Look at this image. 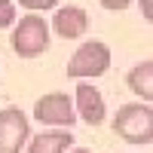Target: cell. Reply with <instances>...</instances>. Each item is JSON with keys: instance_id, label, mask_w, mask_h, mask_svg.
Here are the masks:
<instances>
[{"instance_id": "obj_1", "label": "cell", "mask_w": 153, "mask_h": 153, "mask_svg": "<svg viewBox=\"0 0 153 153\" xmlns=\"http://www.w3.org/2000/svg\"><path fill=\"white\" fill-rule=\"evenodd\" d=\"M113 135L123 138L126 144H150L153 141V110L150 104H123L117 110V117L110 120Z\"/></svg>"}, {"instance_id": "obj_2", "label": "cell", "mask_w": 153, "mask_h": 153, "mask_svg": "<svg viewBox=\"0 0 153 153\" xmlns=\"http://www.w3.org/2000/svg\"><path fill=\"white\" fill-rule=\"evenodd\" d=\"M9 46L19 58H37L49 49V22L40 12H28L25 19H19V25L12 28Z\"/></svg>"}, {"instance_id": "obj_3", "label": "cell", "mask_w": 153, "mask_h": 153, "mask_svg": "<svg viewBox=\"0 0 153 153\" xmlns=\"http://www.w3.org/2000/svg\"><path fill=\"white\" fill-rule=\"evenodd\" d=\"M110 71V49L101 40H89L76 46V52L68 58V76L74 80H86V76H104Z\"/></svg>"}, {"instance_id": "obj_4", "label": "cell", "mask_w": 153, "mask_h": 153, "mask_svg": "<svg viewBox=\"0 0 153 153\" xmlns=\"http://www.w3.org/2000/svg\"><path fill=\"white\" fill-rule=\"evenodd\" d=\"M34 120L43 123V126H52V129H71V126L76 123L71 95H65V92H49L43 98H37Z\"/></svg>"}, {"instance_id": "obj_5", "label": "cell", "mask_w": 153, "mask_h": 153, "mask_svg": "<svg viewBox=\"0 0 153 153\" xmlns=\"http://www.w3.org/2000/svg\"><path fill=\"white\" fill-rule=\"evenodd\" d=\"M31 138V120L19 107L0 110V153H22Z\"/></svg>"}, {"instance_id": "obj_6", "label": "cell", "mask_w": 153, "mask_h": 153, "mask_svg": "<svg viewBox=\"0 0 153 153\" xmlns=\"http://www.w3.org/2000/svg\"><path fill=\"white\" fill-rule=\"evenodd\" d=\"M74 113H80V120L86 126H101L107 117V107H104V98H101V92L92 86V83H86L80 80L76 83V92H74Z\"/></svg>"}, {"instance_id": "obj_7", "label": "cell", "mask_w": 153, "mask_h": 153, "mask_svg": "<svg viewBox=\"0 0 153 153\" xmlns=\"http://www.w3.org/2000/svg\"><path fill=\"white\" fill-rule=\"evenodd\" d=\"M49 28L58 37H65V40H76V37H83L89 31V16L80 6H58L52 22H49Z\"/></svg>"}, {"instance_id": "obj_8", "label": "cell", "mask_w": 153, "mask_h": 153, "mask_svg": "<svg viewBox=\"0 0 153 153\" xmlns=\"http://www.w3.org/2000/svg\"><path fill=\"white\" fill-rule=\"evenodd\" d=\"M74 144L71 129H46L40 135L28 138L25 153H68V147Z\"/></svg>"}, {"instance_id": "obj_9", "label": "cell", "mask_w": 153, "mask_h": 153, "mask_svg": "<svg viewBox=\"0 0 153 153\" xmlns=\"http://www.w3.org/2000/svg\"><path fill=\"white\" fill-rule=\"evenodd\" d=\"M126 83H129V89L141 98V104H150L153 101V61L144 58L141 65H135L129 74H126Z\"/></svg>"}, {"instance_id": "obj_10", "label": "cell", "mask_w": 153, "mask_h": 153, "mask_svg": "<svg viewBox=\"0 0 153 153\" xmlns=\"http://www.w3.org/2000/svg\"><path fill=\"white\" fill-rule=\"evenodd\" d=\"M12 22H16V3L12 0H0V31L9 28Z\"/></svg>"}, {"instance_id": "obj_11", "label": "cell", "mask_w": 153, "mask_h": 153, "mask_svg": "<svg viewBox=\"0 0 153 153\" xmlns=\"http://www.w3.org/2000/svg\"><path fill=\"white\" fill-rule=\"evenodd\" d=\"M19 3L28 9V12H46V9H52V6H58L61 0H19Z\"/></svg>"}, {"instance_id": "obj_12", "label": "cell", "mask_w": 153, "mask_h": 153, "mask_svg": "<svg viewBox=\"0 0 153 153\" xmlns=\"http://www.w3.org/2000/svg\"><path fill=\"white\" fill-rule=\"evenodd\" d=\"M104 9H110V12H123V9H129L132 6V0H98Z\"/></svg>"}, {"instance_id": "obj_13", "label": "cell", "mask_w": 153, "mask_h": 153, "mask_svg": "<svg viewBox=\"0 0 153 153\" xmlns=\"http://www.w3.org/2000/svg\"><path fill=\"white\" fill-rule=\"evenodd\" d=\"M141 9H144V19H153V0H141Z\"/></svg>"}, {"instance_id": "obj_14", "label": "cell", "mask_w": 153, "mask_h": 153, "mask_svg": "<svg viewBox=\"0 0 153 153\" xmlns=\"http://www.w3.org/2000/svg\"><path fill=\"white\" fill-rule=\"evenodd\" d=\"M68 153H92V150H86V147H74V150H68Z\"/></svg>"}]
</instances>
